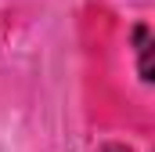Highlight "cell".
<instances>
[{
    "label": "cell",
    "mask_w": 155,
    "mask_h": 152,
    "mask_svg": "<svg viewBox=\"0 0 155 152\" xmlns=\"http://www.w3.org/2000/svg\"><path fill=\"white\" fill-rule=\"evenodd\" d=\"M134 36H137V51H141V80H152V33L141 26Z\"/></svg>",
    "instance_id": "6da1fadb"
}]
</instances>
